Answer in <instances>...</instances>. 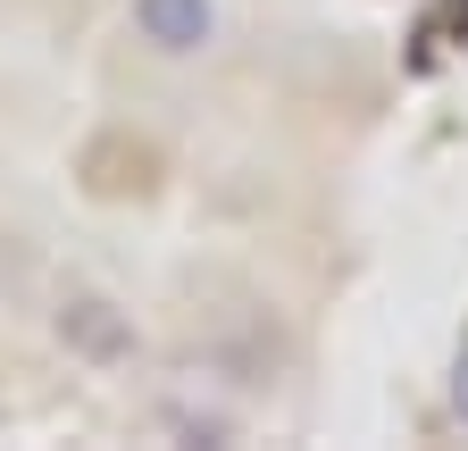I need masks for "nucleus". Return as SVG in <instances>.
Here are the masks:
<instances>
[{"label":"nucleus","instance_id":"3","mask_svg":"<svg viewBox=\"0 0 468 451\" xmlns=\"http://www.w3.org/2000/svg\"><path fill=\"white\" fill-rule=\"evenodd\" d=\"M452 418H460V426H468V351H460V360H452Z\"/></svg>","mask_w":468,"mask_h":451},{"label":"nucleus","instance_id":"1","mask_svg":"<svg viewBox=\"0 0 468 451\" xmlns=\"http://www.w3.org/2000/svg\"><path fill=\"white\" fill-rule=\"evenodd\" d=\"M134 42L159 50V59H201L218 42V0H126Z\"/></svg>","mask_w":468,"mask_h":451},{"label":"nucleus","instance_id":"2","mask_svg":"<svg viewBox=\"0 0 468 451\" xmlns=\"http://www.w3.org/2000/svg\"><path fill=\"white\" fill-rule=\"evenodd\" d=\"M58 343L76 360H92V368H117V360H134V318L109 293H68L58 301Z\"/></svg>","mask_w":468,"mask_h":451}]
</instances>
